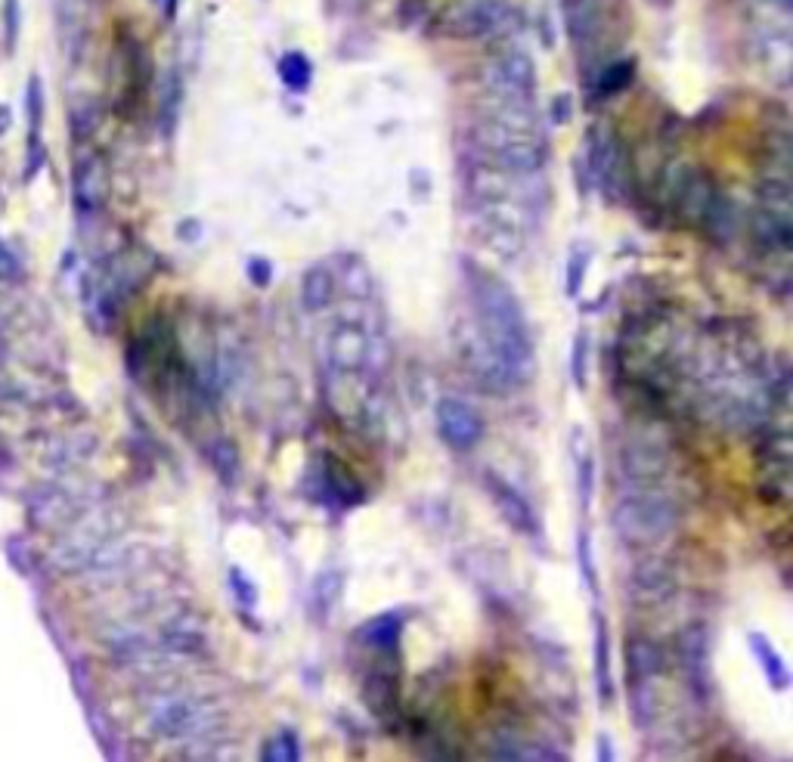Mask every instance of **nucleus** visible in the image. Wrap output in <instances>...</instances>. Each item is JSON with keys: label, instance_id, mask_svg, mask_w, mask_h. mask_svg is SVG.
Masks as SVG:
<instances>
[{"label": "nucleus", "instance_id": "1", "mask_svg": "<svg viewBox=\"0 0 793 762\" xmlns=\"http://www.w3.org/2000/svg\"><path fill=\"white\" fill-rule=\"evenodd\" d=\"M471 304L478 320V347L471 351L474 372L487 385H524L533 375V341L524 307L493 273L471 267Z\"/></svg>", "mask_w": 793, "mask_h": 762}, {"label": "nucleus", "instance_id": "2", "mask_svg": "<svg viewBox=\"0 0 793 762\" xmlns=\"http://www.w3.org/2000/svg\"><path fill=\"white\" fill-rule=\"evenodd\" d=\"M443 25L459 38H502L515 35L524 25V16L505 0H471V4H456L443 16Z\"/></svg>", "mask_w": 793, "mask_h": 762}, {"label": "nucleus", "instance_id": "3", "mask_svg": "<svg viewBox=\"0 0 793 762\" xmlns=\"http://www.w3.org/2000/svg\"><path fill=\"white\" fill-rule=\"evenodd\" d=\"M484 87L493 100H515L533 103L536 90V66L524 47H505L499 50L490 66L484 69Z\"/></svg>", "mask_w": 793, "mask_h": 762}, {"label": "nucleus", "instance_id": "4", "mask_svg": "<svg viewBox=\"0 0 793 762\" xmlns=\"http://www.w3.org/2000/svg\"><path fill=\"white\" fill-rule=\"evenodd\" d=\"M437 428L440 437L447 440V447L459 453L474 450L484 437V419L478 416V409L459 397H443L437 403Z\"/></svg>", "mask_w": 793, "mask_h": 762}, {"label": "nucleus", "instance_id": "5", "mask_svg": "<svg viewBox=\"0 0 793 762\" xmlns=\"http://www.w3.org/2000/svg\"><path fill=\"white\" fill-rule=\"evenodd\" d=\"M589 162H592V177L608 196H620L629 183V168H626V152L617 143V137L608 127H598L589 143Z\"/></svg>", "mask_w": 793, "mask_h": 762}, {"label": "nucleus", "instance_id": "6", "mask_svg": "<svg viewBox=\"0 0 793 762\" xmlns=\"http://www.w3.org/2000/svg\"><path fill=\"white\" fill-rule=\"evenodd\" d=\"M753 50L759 56V62L766 66L769 75H775L781 84L790 78V56H793V47H790V35H787V28H759L756 31V38H753Z\"/></svg>", "mask_w": 793, "mask_h": 762}, {"label": "nucleus", "instance_id": "7", "mask_svg": "<svg viewBox=\"0 0 793 762\" xmlns=\"http://www.w3.org/2000/svg\"><path fill=\"white\" fill-rule=\"evenodd\" d=\"M487 487H490V496H493V502H496V508H499V515L509 521L518 533H530V536H536L539 533V524H536V515H533V508H530V502L521 496V493H515L509 484H505L502 478H487Z\"/></svg>", "mask_w": 793, "mask_h": 762}, {"label": "nucleus", "instance_id": "8", "mask_svg": "<svg viewBox=\"0 0 793 762\" xmlns=\"http://www.w3.org/2000/svg\"><path fill=\"white\" fill-rule=\"evenodd\" d=\"M605 0H567V10H564V19H567V35L574 44H589L601 35V28H605Z\"/></svg>", "mask_w": 793, "mask_h": 762}, {"label": "nucleus", "instance_id": "9", "mask_svg": "<svg viewBox=\"0 0 793 762\" xmlns=\"http://www.w3.org/2000/svg\"><path fill=\"white\" fill-rule=\"evenodd\" d=\"M199 716H202V710L189 701H180V697H171V701H162V704L152 707V725L165 738L193 735L199 728Z\"/></svg>", "mask_w": 793, "mask_h": 762}, {"label": "nucleus", "instance_id": "10", "mask_svg": "<svg viewBox=\"0 0 793 762\" xmlns=\"http://www.w3.org/2000/svg\"><path fill=\"white\" fill-rule=\"evenodd\" d=\"M109 193V177L106 165L100 158H84L75 171V202L81 211H97L106 202Z\"/></svg>", "mask_w": 793, "mask_h": 762}, {"label": "nucleus", "instance_id": "11", "mask_svg": "<svg viewBox=\"0 0 793 762\" xmlns=\"http://www.w3.org/2000/svg\"><path fill=\"white\" fill-rule=\"evenodd\" d=\"M332 363L341 366V369H357L366 363V354H369V338L357 329V326H341L335 335H332Z\"/></svg>", "mask_w": 793, "mask_h": 762}, {"label": "nucleus", "instance_id": "12", "mask_svg": "<svg viewBox=\"0 0 793 762\" xmlns=\"http://www.w3.org/2000/svg\"><path fill=\"white\" fill-rule=\"evenodd\" d=\"M323 484H326V490L341 502V505H357L360 499H363V490H360V484L351 478V474H347V468L338 462V459H326V465H323Z\"/></svg>", "mask_w": 793, "mask_h": 762}, {"label": "nucleus", "instance_id": "13", "mask_svg": "<svg viewBox=\"0 0 793 762\" xmlns=\"http://www.w3.org/2000/svg\"><path fill=\"white\" fill-rule=\"evenodd\" d=\"M595 679L601 701H611V639H608V623L601 614H595Z\"/></svg>", "mask_w": 793, "mask_h": 762}, {"label": "nucleus", "instance_id": "14", "mask_svg": "<svg viewBox=\"0 0 793 762\" xmlns=\"http://www.w3.org/2000/svg\"><path fill=\"white\" fill-rule=\"evenodd\" d=\"M750 648L753 654L759 657V666H763V673L769 679V685L775 691H784L790 685V673H787V663L781 660V654L775 651L772 642H766L763 635H750Z\"/></svg>", "mask_w": 793, "mask_h": 762}, {"label": "nucleus", "instance_id": "15", "mask_svg": "<svg viewBox=\"0 0 793 762\" xmlns=\"http://www.w3.org/2000/svg\"><path fill=\"white\" fill-rule=\"evenodd\" d=\"M400 632H403V617L397 611H391V614H382V617H375V620L366 623L363 642H369L372 648L391 651L400 642Z\"/></svg>", "mask_w": 793, "mask_h": 762}, {"label": "nucleus", "instance_id": "16", "mask_svg": "<svg viewBox=\"0 0 793 762\" xmlns=\"http://www.w3.org/2000/svg\"><path fill=\"white\" fill-rule=\"evenodd\" d=\"M335 295V279L326 267H313L307 276H304V289H301V298H304V307L307 310H323Z\"/></svg>", "mask_w": 793, "mask_h": 762}, {"label": "nucleus", "instance_id": "17", "mask_svg": "<svg viewBox=\"0 0 793 762\" xmlns=\"http://www.w3.org/2000/svg\"><path fill=\"white\" fill-rule=\"evenodd\" d=\"M279 78L282 84L295 90V93H304L313 81V66H310V59L304 53H285L279 59Z\"/></svg>", "mask_w": 793, "mask_h": 762}, {"label": "nucleus", "instance_id": "18", "mask_svg": "<svg viewBox=\"0 0 793 762\" xmlns=\"http://www.w3.org/2000/svg\"><path fill=\"white\" fill-rule=\"evenodd\" d=\"M632 75H636V66H632L629 59L614 62V66H608L605 72H601V78H598V93H601V97H611V93L623 90V87L632 81Z\"/></svg>", "mask_w": 793, "mask_h": 762}, {"label": "nucleus", "instance_id": "19", "mask_svg": "<svg viewBox=\"0 0 793 762\" xmlns=\"http://www.w3.org/2000/svg\"><path fill=\"white\" fill-rule=\"evenodd\" d=\"M264 759H276V762H295L301 759V744H298V735L292 732H279L273 735L267 744H264Z\"/></svg>", "mask_w": 793, "mask_h": 762}, {"label": "nucleus", "instance_id": "20", "mask_svg": "<svg viewBox=\"0 0 793 762\" xmlns=\"http://www.w3.org/2000/svg\"><path fill=\"white\" fill-rule=\"evenodd\" d=\"M586 267H589V254L586 251H574V254H570V264H567V295H577L583 289Z\"/></svg>", "mask_w": 793, "mask_h": 762}, {"label": "nucleus", "instance_id": "21", "mask_svg": "<svg viewBox=\"0 0 793 762\" xmlns=\"http://www.w3.org/2000/svg\"><path fill=\"white\" fill-rule=\"evenodd\" d=\"M230 583H233V592H236V598H239V605H245V608H255V605H258L255 583L245 580V577L239 574V570H230Z\"/></svg>", "mask_w": 793, "mask_h": 762}, {"label": "nucleus", "instance_id": "22", "mask_svg": "<svg viewBox=\"0 0 793 762\" xmlns=\"http://www.w3.org/2000/svg\"><path fill=\"white\" fill-rule=\"evenodd\" d=\"M22 276V264L16 254L0 242V279H19Z\"/></svg>", "mask_w": 793, "mask_h": 762}, {"label": "nucleus", "instance_id": "23", "mask_svg": "<svg viewBox=\"0 0 793 762\" xmlns=\"http://www.w3.org/2000/svg\"><path fill=\"white\" fill-rule=\"evenodd\" d=\"M586 335H577V344H574V363H570V369H574V381H577V388L586 385Z\"/></svg>", "mask_w": 793, "mask_h": 762}, {"label": "nucleus", "instance_id": "24", "mask_svg": "<svg viewBox=\"0 0 793 762\" xmlns=\"http://www.w3.org/2000/svg\"><path fill=\"white\" fill-rule=\"evenodd\" d=\"M580 496H583V508H589V496H592V462H580Z\"/></svg>", "mask_w": 793, "mask_h": 762}, {"label": "nucleus", "instance_id": "25", "mask_svg": "<svg viewBox=\"0 0 793 762\" xmlns=\"http://www.w3.org/2000/svg\"><path fill=\"white\" fill-rule=\"evenodd\" d=\"M248 273H251V279H255L258 285H267V279H270V273H273V267L267 264V261H261V258H255L248 264Z\"/></svg>", "mask_w": 793, "mask_h": 762}, {"label": "nucleus", "instance_id": "26", "mask_svg": "<svg viewBox=\"0 0 793 762\" xmlns=\"http://www.w3.org/2000/svg\"><path fill=\"white\" fill-rule=\"evenodd\" d=\"M567 106H574V103H570V97H558L555 100V109H552L555 112V121H567L570 118V109Z\"/></svg>", "mask_w": 793, "mask_h": 762}, {"label": "nucleus", "instance_id": "27", "mask_svg": "<svg viewBox=\"0 0 793 762\" xmlns=\"http://www.w3.org/2000/svg\"><path fill=\"white\" fill-rule=\"evenodd\" d=\"M759 4H769V7H778V10H793V0H759Z\"/></svg>", "mask_w": 793, "mask_h": 762}, {"label": "nucleus", "instance_id": "28", "mask_svg": "<svg viewBox=\"0 0 793 762\" xmlns=\"http://www.w3.org/2000/svg\"><path fill=\"white\" fill-rule=\"evenodd\" d=\"M7 124H10V112H7L4 106H0V134L7 131Z\"/></svg>", "mask_w": 793, "mask_h": 762}, {"label": "nucleus", "instance_id": "29", "mask_svg": "<svg viewBox=\"0 0 793 762\" xmlns=\"http://www.w3.org/2000/svg\"><path fill=\"white\" fill-rule=\"evenodd\" d=\"M0 211H4V196H0Z\"/></svg>", "mask_w": 793, "mask_h": 762}]
</instances>
